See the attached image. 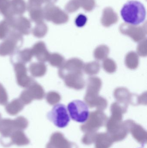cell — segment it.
<instances>
[{
    "instance_id": "7a4b0ae2",
    "label": "cell",
    "mask_w": 147,
    "mask_h": 148,
    "mask_svg": "<svg viewBox=\"0 0 147 148\" xmlns=\"http://www.w3.org/2000/svg\"><path fill=\"white\" fill-rule=\"evenodd\" d=\"M67 110L70 117L79 123H84L89 116V107L85 103L79 100L70 102L67 106Z\"/></svg>"
},
{
    "instance_id": "277c9868",
    "label": "cell",
    "mask_w": 147,
    "mask_h": 148,
    "mask_svg": "<svg viewBox=\"0 0 147 148\" xmlns=\"http://www.w3.org/2000/svg\"><path fill=\"white\" fill-rule=\"evenodd\" d=\"M30 142V140L26 136L23 130H16L12 134L9 139L7 147L14 144L19 147L26 146Z\"/></svg>"
},
{
    "instance_id": "5b68a950",
    "label": "cell",
    "mask_w": 147,
    "mask_h": 148,
    "mask_svg": "<svg viewBox=\"0 0 147 148\" xmlns=\"http://www.w3.org/2000/svg\"><path fill=\"white\" fill-rule=\"evenodd\" d=\"M87 16L83 14H79L75 20V24L78 27H82L86 24L87 21Z\"/></svg>"
},
{
    "instance_id": "3957f363",
    "label": "cell",
    "mask_w": 147,
    "mask_h": 148,
    "mask_svg": "<svg viewBox=\"0 0 147 148\" xmlns=\"http://www.w3.org/2000/svg\"><path fill=\"white\" fill-rule=\"evenodd\" d=\"M47 117L50 121L59 128L67 127L70 121L67 109L64 105L61 103L54 105L51 110L48 112Z\"/></svg>"
},
{
    "instance_id": "6da1fadb",
    "label": "cell",
    "mask_w": 147,
    "mask_h": 148,
    "mask_svg": "<svg viewBox=\"0 0 147 148\" xmlns=\"http://www.w3.org/2000/svg\"><path fill=\"white\" fill-rule=\"evenodd\" d=\"M121 14L125 22L130 25H140L145 21L146 12L145 6L139 1L132 0L124 4Z\"/></svg>"
}]
</instances>
